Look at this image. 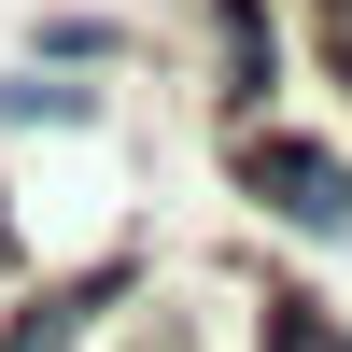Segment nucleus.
Here are the masks:
<instances>
[{
  "mask_svg": "<svg viewBox=\"0 0 352 352\" xmlns=\"http://www.w3.org/2000/svg\"><path fill=\"white\" fill-rule=\"evenodd\" d=\"M240 184L268 226H296V240H352V155L310 127H240Z\"/></svg>",
  "mask_w": 352,
  "mask_h": 352,
  "instance_id": "1",
  "label": "nucleus"
},
{
  "mask_svg": "<svg viewBox=\"0 0 352 352\" xmlns=\"http://www.w3.org/2000/svg\"><path fill=\"white\" fill-rule=\"evenodd\" d=\"M212 56H226V99H268L282 85V28H268V0H212Z\"/></svg>",
  "mask_w": 352,
  "mask_h": 352,
  "instance_id": "2",
  "label": "nucleus"
},
{
  "mask_svg": "<svg viewBox=\"0 0 352 352\" xmlns=\"http://www.w3.org/2000/svg\"><path fill=\"white\" fill-rule=\"evenodd\" d=\"M43 56H127V28L113 14H43Z\"/></svg>",
  "mask_w": 352,
  "mask_h": 352,
  "instance_id": "3",
  "label": "nucleus"
}]
</instances>
